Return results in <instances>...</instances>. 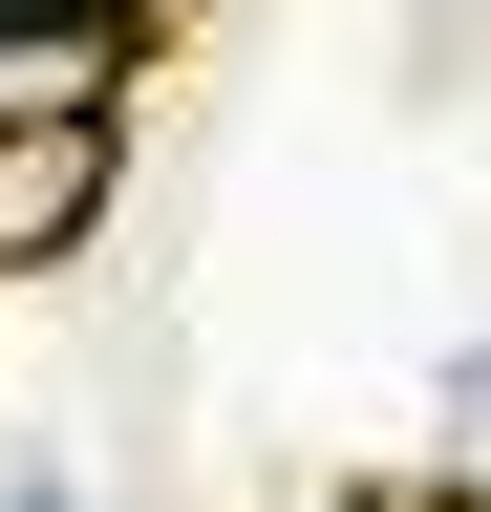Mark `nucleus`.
<instances>
[{
    "mask_svg": "<svg viewBox=\"0 0 491 512\" xmlns=\"http://www.w3.org/2000/svg\"><path fill=\"white\" fill-rule=\"evenodd\" d=\"M150 64V0H22L0 22V128H107Z\"/></svg>",
    "mask_w": 491,
    "mask_h": 512,
    "instance_id": "1",
    "label": "nucleus"
},
{
    "mask_svg": "<svg viewBox=\"0 0 491 512\" xmlns=\"http://www.w3.org/2000/svg\"><path fill=\"white\" fill-rule=\"evenodd\" d=\"M107 214V128H0V278Z\"/></svg>",
    "mask_w": 491,
    "mask_h": 512,
    "instance_id": "2",
    "label": "nucleus"
},
{
    "mask_svg": "<svg viewBox=\"0 0 491 512\" xmlns=\"http://www.w3.org/2000/svg\"><path fill=\"white\" fill-rule=\"evenodd\" d=\"M0 22H22V0H0Z\"/></svg>",
    "mask_w": 491,
    "mask_h": 512,
    "instance_id": "3",
    "label": "nucleus"
},
{
    "mask_svg": "<svg viewBox=\"0 0 491 512\" xmlns=\"http://www.w3.org/2000/svg\"><path fill=\"white\" fill-rule=\"evenodd\" d=\"M150 22H171V0H150Z\"/></svg>",
    "mask_w": 491,
    "mask_h": 512,
    "instance_id": "4",
    "label": "nucleus"
}]
</instances>
